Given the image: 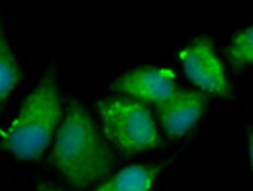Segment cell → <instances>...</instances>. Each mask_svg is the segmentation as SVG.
<instances>
[{
  "instance_id": "obj_1",
  "label": "cell",
  "mask_w": 253,
  "mask_h": 191,
  "mask_svg": "<svg viewBox=\"0 0 253 191\" xmlns=\"http://www.w3.org/2000/svg\"><path fill=\"white\" fill-rule=\"evenodd\" d=\"M113 162L110 145L92 117L79 101L71 99L56 132L52 149L54 168L71 188L86 190L110 174Z\"/></svg>"
},
{
  "instance_id": "obj_2",
  "label": "cell",
  "mask_w": 253,
  "mask_h": 191,
  "mask_svg": "<svg viewBox=\"0 0 253 191\" xmlns=\"http://www.w3.org/2000/svg\"><path fill=\"white\" fill-rule=\"evenodd\" d=\"M58 125H62V97L54 71H48L23 99L12 121L0 128V143L17 159H39Z\"/></svg>"
},
{
  "instance_id": "obj_3",
  "label": "cell",
  "mask_w": 253,
  "mask_h": 191,
  "mask_svg": "<svg viewBox=\"0 0 253 191\" xmlns=\"http://www.w3.org/2000/svg\"><path fill=\"white\" fill-rule=\"evenodd\" d=\"M102 130L121 153L138 155L159 143L156 123L148 107L130 97H106L98 103Z\"/></svg>"
},
{
  "instance_id": "obj_4",
  "label": "cell",
  "mask_w": 253,
  "mask_h": 191,
  "mask_svg": "<svg viewBox=\"0 0 253 191\" xmlns=\"http://www.w3.org/2000/svg\"><path fill=\"white\" fill-rule=\"evenodd\" d=\"M180 65L196 86L217 96H230V80L224 65L219 60L213 42L206 36H198L178 50Z\"/></svg>"
},
{
  "instance_id": "obj_5",
  "label": "cell",
  "mask_w": 253,
  "mask_h": 191,
  "mask_svg": "<svg viewBox=\"0 0 253 191\" xmlns=\"http://www.w3.org/2000/svg\"><path fill=\"white\" fill-rule=\"evenodd\" d=\"M113 88L125 97L148 103H161L169 96H173L176 88L174 73L167 67H136L123 75H119Z\"/></svg>"
},
{
  "instance_id": "obj_6",
  "label": "cell",
  "mask_w": 253,
  "mask_h": 191,
  "mask_svg": "<svg viewBox=\"0 0 253 191\" xmlns=\"http://www.w3.org/2000/svg\"><path fill=\"white\" fill-rule=\"evenodd\" d=\"M207 107V97L196 90H176L158 105L159 123L171 138L188 134Z\"/></svg>"
},
{
  "instance_id": "obj_7",
  "label": "cell",
  "mask_w": 253,
  "mask_h": 191,
  "mask_svg": "<svg viewBox=\"0 0 253 191\" xmlns=\"http://www.w3.org/2000/svg\"><path fill=\"white\" fill-rule=\"evenodd\" d=\"M159 168L150 164H130L117 170L94 191H152Z\"/></svg>"
},
{
  "instance_id": "obj_8",
  "label": "cell",
  "mask_w": 253,
  "mask_h": 191,
  "mask_svg": "<svg viewBox=\"0 0 253 191\" xmlns=\"http://www.w3.org/2000/svg\"><path fill=\"white\" fill-rule=\"evenodd\" d=\"M19 79H21V69L17 65L16 54L0 25V103L6 101L16 90Z\"/></svg>"
},
{
  "instance_id": "obj_9",
  "label": "cell",
  "mask_w": 253,
  "mask_h": 191,
  "mask_svg": "<svg viewBox=\"0 0 253 191\" xmlns=\"http://www.w3.org/2000/svg\"><path fill=\"white\" fill-rule=\"evenodd\" d=\"M226 54L234 67L253 65V25L244 27L230 38Z\"/></svg>"
},
{
  "instance_id": "obj_10",
  "label": "cell",
  "mask_w": 253,
  "mask_h": 191,
  "mask_svg": "<svg viewBox=\"0 0 253 191\" xmlns=\"http://www.w3.org/2000/svg\"><path fill=\"white\" fill-rule=\"evenodd\" d=\"M248 145H250V157H252V166H253V130L248 134Z\"/></svg>"
},
{
  "instance_id": "obj_11",
  "label": "cell",
  "mask_w": 253,
  "mask_h": 191,
  "mask_svg": "<svg viewBox=\"0 0 253 191\" xmlns=\"http://www.w3.org/2000/svg\"><path fill=\"white\" fill-rule=\"evenodd\" d=\"M37 191H60V190H58V188H54V186H50V184H41Z\"/></svg>"
}]
</instances>
